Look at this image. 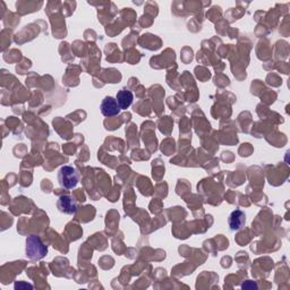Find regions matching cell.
Segmentation results:
<instances>
[{
    "mask_svg": "<svg viewBox=\"0 0 290 290\" xmlns=\"http://www.w3.org/2000/svg\"><path fill=\"white\" fill-rule=\"evenodd\" d=\"M25 253L28 259L31 260H41L48 254V247H47L41 238L36 235H31L26 239Z\"/></svg>",
    "mask_w": 290,
    "mask_h": 290,
    "instance_id": "6da1fadb",
    "label": "cell"
},
{
    "mask_svg": "<svg viewBox=\"0 0 290 290\" xmlns=\"http://www.w3.org/2000/svg\"><path fill=\"white\" fill-rule=\"evenodd\" d=\"M58 183L60 187L73 189L79 183V174L72 165H64L58 171Z\"/></svg>",
    "mask_w": 290,
    "mask_h": 290,
    "instance_id": "7a4b0ae2",
    "label": "cell"
},
{
    "mask_svg": "<svg viewBox=\"0 0 290 290\" xmlns=\"http://www.w3.org/2000/svg\"><path fill=\"white\" fill-rule=\"evenodd\" d=\"M101 112L104 117H115L117 115H119V112L121 111V109L118 104L117 100L113 97H106L101 102Z\"/></svg>",
    "mask_w": 290,
    "mask_h": 290,
    "instance_id": "3957f363",
    "label": "cell"
},
{
    "mask_svg": "<svg viewBox=\"0 0 290 290\" xmlns=\"http://www.w3.org/2000/svg\"><path fill=\"white\" fill-rule=\"evenodd\" d=\"M57 208L65 215H74L77 211V203L70 195H64V196L59 197L58 202H57Z\"/></svg>",
    "mask_w": 290,
    "mask_h": 290,
    "instance_id": "277c9868",
    "label": "cell"
},
{
    "mask_svg": "<svg viewBox=\"0 0 290 290\" xmlns=\"http://www.w3.org/2000/svg\"><path fill=\"white\" fill-rule=\"evenodd\" d=\"M245 222H246V216L241 210H236L234 212H231L229 219H228V223H229L230 230L232 231H237V230L241 229V228L244 227Z\"/></svg>",
    "mask_w": 290,
    "mask_h": 290,
    "instance_id": "5b68a950",
    "label": "cell"
},
{
    "mask_svg": "<svg viewBox=\"0 0 290 290\" xmlns=\"http://www.w3.org/2000/svg\"><path fill=\"white\" fill-rule=\"evenodd\" d=\"M116 100L121 110H126L131 107V104L133 103V100H134V96L133 93L127 89H121L120 91H118Z\"/></svg>",
    "mask_w": 290,
    "mask_h": 290,
    "instance_id": "8992f818",
    "label": "cell"
}]
</instances>
